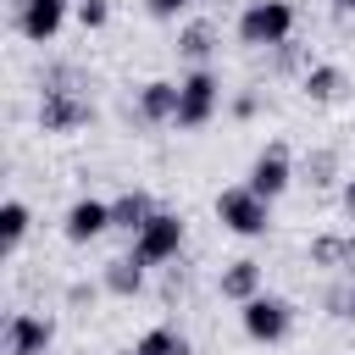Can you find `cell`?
Returning <instances> with one entry per match:
<instances>
[{"label": "cell", "mask_w": 355, "mask_h": 355, "mask_svg": "<svg viewBox=\"0 0 355 355\" xmlns=\"http://www.w3.org/2000/svg\"><path fill=\"white\" fill-rule=\"evenodd\" d=\"M67 300H72V305H78V300H94V283H72V288H67Z\"/></svg>", "instance_id": "23"}, {"label": "cell", "mask_w": 355, "mask_h": 355, "mask_svg": "<svg viewBox=\"0 0 355 355\" xmlns=\"http://www.w3.org/2000/svg\"><path fill=\"white\" fill-rule=\"evenodd\" d=\"M189 6H194V0H144V11H150L155 22H178Z\"/></svg>", "instance_id": "21"}, {"label": "cell", "mask_w": 355, "mask_h": 355, "mask_svg": "<svg viewBox=\"0 0 355 355\" xmlns=\"http://www.w3.org/2000/svg\"><path fill=\"white\" fill-rule=\"evenodd\" d=\"M105 227H111V200H94V194L72 200V205H67V216H61L67 244H89V239H100Z\"/></svg>", "instance_id": "10"}, {"label": "cell", "mask_w": 355, "mask_h": 355, "mask_svg": "<svg viewBox=\"0 0 355 355\" xmlns=\"http://www.w3.org/2000/svg\"><path fill=\"white\" fill-rule=\"evenodd\" d=\"M222 111V78L211 67H189V78H178V128H205Z\"/></svg>", "instance_id": "3"}, {"label": "cell", "mask_w": 355, "mask_h": 355, "mask_svg": "<svg viewBox=\"0 0 355 355\" xmlns=\"http://www.w3.org/2000/svg\"><path fill=\"white\" fill-rule=\"evenodd\" d=\"M94 105L78 94V89H61V83H44V100H39V128L44 133H67L78 122H89Z\"/></svg>", "instance_id": "7"}, {"label": "cell", "mask_w": 355, "mask_h": 355, "mask_svg": "<svg viewBox=\"0 0 355 355\" xmlns=\"http://www.w3.org/2000/svg\"><path fill=\"white\" fill-rule=\"evenodd\" d=\"M333 11H338V17H349V11H355V0H333Z\"/></svg>", "instance_id": "26"}, {"label": "cell", "mask_w": 355, "mask_h": 355, "mask_svg": "<svg viewBox=\"0 0 355 355\" xmlns=\"http://www.w3.org/2000/svg\"><path fill=\"white\" fill-rule=\"evenodd\" d=\"M139 116L144 122H178V83L172 78H150L139 89Z\"/></svg>", "instance_id": "12"}, {"label": "cell", "mask_w": 355, "mask_h": 355, "mask_svg": "<svg viewBox=\"0 0 355 355\" xmlns=\"http://www.w3.org/2000/svg\"><path fill=\"white\" fill-rule=\"evenodd\" d=\"M183 216L178 211H155L139 233H133V261H144V266H166V261H178V250H183Z\"/></svg>", "instance_id": "5"}, {"label": "cell", "mask_w": 355, "mask_h": 355, "mask_svg": "<svg viewBox=\"0 0 355 355\" xmlns=\"http://www.w3.org/2000/svg\"><path fill=\"white\" fill-rule=\"evenodd\" d=\"M211 44H216V28L205 22V17H194L183 33H178V50L194 61V67H205V55H211Z\"/></svg>", "instance_id": "18"}, {"label": "cell", "mask_w": 355, "mask_h": 355, "mask_svg": "<svg viewBox=\"0 0 355 355\" xmlns=\"http://www.w3.org/2000/svg\"><path fill=\"white\" fill-rule=\"evenodd\" d=\"M261 283H266V272H261V261H227L222 266V277H216V288H222V300H233V305H244V300H255L261 294Z\"/></svg>", "instance_id": "11"}, {"label": "cell", "mask_w": 355, "mask_h": 355, "mask_svg": "<svg viewBox=\"0 0 355 355\" xmlns=\"http://www.w3.org/2000/svg\"><path fill=\"white\" fill-rule=\"evenodd\" d=\"M100 288H105V294H116V300H133V294H144V261H133V255H116V261L100 272Z\"/></svg>", "instance_id": "14"}, {"label": "cell", "mask_w": 355, "mask_h": 355, "mask_svg": "<svg viewBox=\"0 0 355 355\" xmlns=\"http://www.w3.org/2000/svg\"><path fill=\"white\" fill-rule=\"evenodd\" d=\"M344 316H355V283L344 288Z\"/></svg>", "instance_id": "25"}, {"label": "cell", "mask_w": 355, "mask_h": 355, "mask_svg": "<svg viewBox=\"0 0 355 355\" xmlns=\"http://www.w3.org/2000/svg\"><path fill=\"white\" fill-rule=\"evenodd\" d=\"M67 11H72V0H11V28L33 44H50L61 33Z\"/></svg>", "instance_id": "6"}, {"label": "cell", "mask_w": 355, "mask_h": 355, "mask_svg": "<svg viewBox=\"0 0 355 355\" xmlns=\"http://www.w3.org/2000/svg\"><path fill=\"white\" fill-rule=\"evenodd\" d=\"M288 39H294V6L288 0H244V11H239V44L277 50Z\"/></svg>", "instance_id": "1"}, {"label": "cell", "mask_w": 355, "mask_h": 355, "mask_svg": "<svg viewBox=\"0 0 355 355\" xmlns=\"http://www.w3.org/2000/svg\"><path fill=\"white\" fill-rule=\"evenodd\" d=\"M255 105H261L255 94H239V100H233V116H255Z\"/></svg>", "instance_id": "22"}, {"label": "cell", "mask_w": 355, "mask_h": 355, "mask_svg": "<svg viewBox=\"0 0 355 355\" xmlns=\"http://www.w3.org/2000/svg\"><path fill=\"white\" fill-rule=\"evenodd\" d=\"M311 261H316V266H338V261H344V239H316V244H311Z\"/></svg>", "instance_id": "20"}, {"label": "cell", "mask_w": 355, "mask_h": 355, "mask_svg": "<svg viewBox=\"0 0 355 355\" xmlns=\"http://www.w3.org/2000/svg\"><path fill=\"white\" fill-rule=\"evenodd\" d=\"M72 17H78L83 28H105V22H111V0H78Z\"/></svg>", "instance_id": "19"}, {"label": "cell", "mask_w": 355, "mask_h": 355, "mask_svg": "<svg viewBox=\"0 0 355 355\" xmlns=\"http://www.w3.org/2000/svg\"><path fill=\"white\" fill-rule=\"evenodd\" d=\"M239 327H244V338H255V344H283L288 338V327H294V305L283 300V294H255V300H244L239 305Z\"/></svg>", "instance_id": "4"}, {"label": "cell", "mask_w": 355, "mask_h": 355, "mask_svg": "<svg viewBox=\"0 0 355 355\" xmlns=\"http://www.w3.org/2000/svg\"><path fill=\"white\" fill-rule=\"evenodd\" d=\"M155 211H161V205H155L144 189H128V194H116V200H111V227H122V233H139V227H144Z\"/></svg>", "instance_id": "13"}, {"label": "cell", "mask_w": 355, "mask_h": 355, "mask_svg": "<svg viewBox=\"0 0 355 355\" xmlns=\"http://www.w3.org/2000/svg\"><path fill=\"white\" fill-rule=\"evenodd\" d=\"M255 194H266V200H277L288 183H294V161H288V144H266L255 161H250V178H244Z\"/></svg>", "instance_id": "9"}, {"label": "cell", "mask_w": 355, "mask_h": 355, "mask_svg": "<svg viewBox=\"0 0 355 355\" xmlns=\"http://www.w3.org/2000/svg\"><path fill=\"white\" fill-rule=\"evenodd\" d=\"M344 211L355 216V178H344Z\"/></svg>", "instance_id": "24"}, {"label": "cell", "mask_w": 355, "mask_h": 355, "mask_svg": "<svg viewBox=\"0 0 355 355\" xmlns=\"http://www.w3.org/2000/svg\"><path fill=\"white\" fill-rule=\"evenodd\" d=\"M300 89H305L311 100H338V94L349 89V78H344V67H333V61H316V67H305Z\"/></svg>", "instance_id": "16"}, {"label": "cell", "mask_w": 355, "mask_h": 355, "mask_svg": "<svg viewBox=\"0 0 355 355\" xmlns=\"http://www.w3.org/2000/svg\"><path fill=\"white\" fill-rule=\"evenodd\" d=\"M50 344H55V316L17 311L6 322V355H50Z\"/></svg>", "instance_id": "8"}, {"label": "cell", "mask_w": 355, "mask_h": 355, "mask_svg": "<svg viewBox=\"0 0 355 355\" xmlns=\"http://www.w3.org/2000/svg\"><path fill=\"white\" fill-rule=\"evenodd\" d=\"M216 222H222L227 233H239V239H261V233L272 227V200L255 194L250 183H227V189L216 194Z\"/></svg>", "instance_id": "2"}, {"label": "cell", "mask_w": 355, "mask_h": 355, "mask_svg": "<svg viewBox=\"0 0 355 355\" xmlns=\"http://www.w3.org/2000/svg\"><path fill=\"white\" fill-rule=\"evenodd\" d=\"M28 227H33V211L22 200H6L0 205V244H6V255H17V244L28 239Z\"/></svg>", "instance_id": "17"}, {"label": "cell", "mask_w": 355, "mask_h": 355, "mask_svg": "<svg viewBox=\"0 0 355 355\" xmlns=\"http://www.w3.org/2000/svg\"><path fill=\"white\" fill-rule=\"evenodd\" d=\"M128 355H189V338H183L172 322H155V327H144V333L133 338Z\"/></svg>", "instance_id": "15"}]
</instances>
